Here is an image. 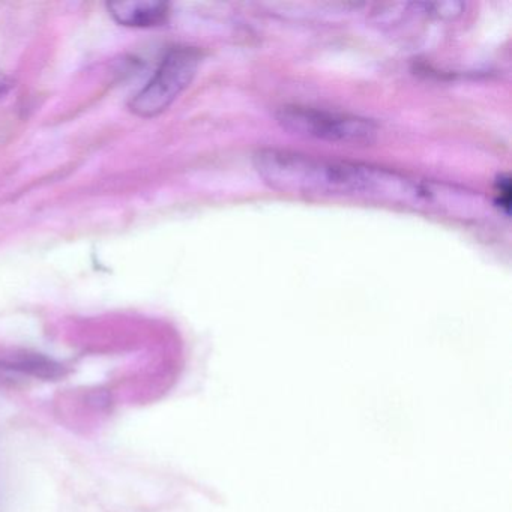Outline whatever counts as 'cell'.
<instances>
[{
    "label": "cell",
    "instance_id": "6da1fadb",
    "mask_svg": "<svg viewBox=\"0 0 512 512\" xmlns=\"http://www.w3.org/2000/svg\"><path fill=\"white\" fill-rule=\"evenodd\" d=\"M260 178L278 191L316 196L361 197L419 203L433 199L430 187L371 164L326 160L301 152L262 149L253 158Z\"/></svg>",
    "mask_w": 512,
    "mask_h": 512
},
{
    "label": "cell",
    "instance_id": "7a4b0ae2",
    "mask_svg": "<svg viewBox=\"0 0 512 512\" xmlns=\"http://www.w3.org/2000/svg\"><path fill=\"white\" fill-rule=\"evenodd\" d=\"M275 118L293 136L319 142L364 146L371 145L379 136V125L373 119L319 107H281Z\"/></svg>",
    "mask_w": 512,
    "mask_h": 512
},
{
    "label": "cell",
    "instance_id": "3957f363",
    "mask_svg": "<svg viewBox=\"0 0 512 512\" xmlns=\"http://www.w3.org/2000/svg\"><path fill=\"white\" fill-rule=\"evenodd\" d=\"M202 64V53L194 47H173L164 56L148 85L130 101V110L140 118L166 112L191 85Z\"/></svg>",
    "mask_w": 512,
    "mask_h": 512
},
{
    "label": "cell",
    "instance_id": "277c9868",
    "mask_svg": "<svg viewBox=\"0 0 512 512\" xmlns=\"http://www.w3.org/2000/svg\"><path fill=\"white\" fill-rule=\"evenodd\" d=\"M107 10L119 25L140 29L161 26L167 22L170 14L169 4L158 0L112 2L107 4Z\"/></svg>",
    "mask_w": 512,
    "mask_h": 512
},
{
    "label": "cell",
    "instance_id": "5b68a950",
    "mask_svg": "<svg viewBox=\"0 0 512 512\" xmlns=\"http://www.w3.org/2000/svg\"><path fill=\"white\" fill-rule=\"evenodd\" d=\"M494 202L499 206L500 211L509 217L512 209V184L511 176L499 175L494 184Z\"/></svg>",
    "mask_w": 512,
    "mask_h": 512
}]
</instances>
